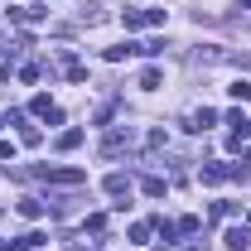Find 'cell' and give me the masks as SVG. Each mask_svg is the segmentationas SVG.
Returning <instances> with one entry per match:
<instances>
[{
	"instance_id": "ac0fdd59",
	"label": "cell",
	"mask_w": 251,
	"mask_h": 251,
	"mask_svg": "<svg viewBox=\"0 0 251 251\" xmlns=\"http://www.w3.org/2000/svg\"><path fill=\"white\" fill-rule=\"evenodd\" d=\"M29 111H34V116H49V111H53V101H49V97L39 92V97H34V101H29Z\"/></svg>"
},
{
	"instance_id": "9a60e30c",
	"label": "cell",
	"mask_w": 251,
	"mask_h": 251,
	"mask_svg": "<svg viewBox=\"0 0 251 251\" xmlns=\"http://www.w3.org/2000/svg\"><path fill=\"white\" fill-rule=\"evenodd\" d=\"M174 227H179L184 237H198V227H203V222H198V218H193V213H188V218H179V222H174Z\"/></svg>"
},
{
	"instance_id": "4fadbf2b",
	"label": "cell",
	"mask_w": 251,
	"mask_h": 251,
	"mask_svg": "<svg viewBox=\"0 0 251 251\" xmlns=\"http://www.w3.org/2000/svg\"><path fill=\"white\" fill-rule=\"evenodd\" d=\"M159 82H164V73H159V68H145V73H140V87H145V92H155Z\"/></svg>"
},
{
	"instance_id": "52a82bcc",
	"label": "cell",
	"mask_w": 251,
	"mask_h": 251,
	"mask_svg": "<svg viewBox=\"0 0 251 251\" xmlns=\"http://www.w3.org/2000/svg\"><path fill=\"white\" fill-rule=\"evenodd\" d=\"M82 140H87V135H82V130H77V126H73V130H63L58 140H53V150H58V155H68V150H77V145H82Z\"/></svg>"
},
{
	"instance_id": "e0dca14e",
	"label": "cell",
	"mask_w": 251,
	"mask_h": 251,
	"mask_svg": "<svg viewBox=\"0 0 251 251\" xmlns=\"http://www.w3.org/2000/svg\"><path fill=\"white\" fill-rule=\"evenodd\" d=\"M150 232H155L150 222H130V242H150Z\"/></svg>"
},
{
	"instance_id": "603a6c76",
	"label": "cell",
	"mask_w": 251,
	"mask_h": 251,
	"mask_svg": "<svg viewBox=\"0 0 251 251\" xmlns=\"http://www.w3.org/2000/svg\"><path fill=\"white\" fill-rule=\"evenodd\" d=\"M242 164H247V169H251V150H242Z\"/></svg>"
},
{
	"instance_id": "5b68a950",
	"label": "cell",
	"mask_w": 251,
	"mask_h": 251,
	"mask_svg": "<svg viewBox=\"0 0 251 251\" xmlns=\"http://www.w3.org/2000/svg\"><path fill=\"white\" fill-rule=\"evenodd\" d=\"M222 247H227V251H247L251 247V232H247V227H227V232H222Z\"/></svg>"
},
{
	"instance_id": "5bb4252c",
	"label": "cell",
	"mask_w": 251,
	"mask_h": 251,
	"mask_svg": "<svg viewBox=\"0 0 251 251\" xmlns=\"http://www.w3.org/2000/svg\"><path fill=\"white\" fill-rule=\"evenodd\" d=\"M63 73H68V82H87V68H82L77 58H68V68H63Z\"/></svg>"
},
{
	"instance_id": "6da1fadb",
	"label": "cell",
	"mask_w": 251,
	"mask_h": 251,
	"mask_svg": "<svg viewBox=\"0 0 251 251\" xmlns=\"http://www.w3.org/2000/svg\"><path fill=\"white\" fill-rule=\"evenodd\" d=\"M29 179H44V184H58V188H82L87 184V169H63V164H39V169H20Z\"/></svg>"
},
{
	"instance_id": "44dd1931",
	"label": "cell",
	"mask_w": 251,
	"mask_h": 251,
	"mask_svg": "<svg viewBox=\"0 0 251 251\" xmlns=\"http://www.w3.org/2000/svg\"><path fill=\"white\" fill-rule=\"evenodd\" d=\"M20 82H39V63H25L20 68Z\"/></svg>"
},
{
	"instance_id": "7402d4cb",
	"label": "cell",
	"mask_w": 251,
	"mask_h": 251,
	"mask_svg": "<svg viewBox=\"0 0 251 251\" xmlns=\"http://www.w3.org/2000/svg\"><path fill=\"white\" fill-rule=\"evenodd\" d=\"M0 159H10V164H15V145H10V140H0Z\"/></svg>"
},
{
	"instance_id": "7a4b0ae2",
	"label": "cell",
	"mask_w": 251,
	"mask_h": 251,
	"mask_svg": "<svg viewBox=\"0 0 251 251\" xmlns=\"http://www.w3.org/2000/svg\"><path fill=\"white\" fill-rule=\"evenodd\" d=\"M135 145V130L130 126H111L106 135H101V159H116L121 150H130Z\"/></svg>"
},
{
	"instance_id": "ba28073f",
	"label": "cell",
	"mask_w": 251,
	"mask_h": 251,
	"mask_svg": "<svg viewBox=\"0 0 251 251\" xmlns=\"http://www.w3.org/2000/svg\"><path fill=\"white\" fill-rule=\"evenodd\" d=\"M213 121H218V111H213V106H198V111L188 116V130H198V135H203V130H208Z\"/></svg>"
},
{
	"instance_id": "8fae6325",
	"label": "cell",
	"mask_w": 251,
	"mask_h": 251,
	"mask_svg": "<svg viewBox=\"0 0 251 251\" xmlns=\"http://www.w3.org/2000/svg\"><path fill=\"white\" fill-rule=\"evenodd\" d=\"M140 193H145V198H164V179H159V174H145V179H140Z\"/></svg>"
},
{
	"instance_id": "cb8c5ba5",
	"label": "cell",
	"mask_w": 251,
	"mask_h": 251,
	"mask_svg": "<svg viewBox=\"0 0 251 251\" xmlns=\"http://www.w3.org/2000/svg\"><path fill=\"white\" fill-rule=\"evenodd\" d=\"M242 10H251V0H242Z\"/></svg>"
},
{
	"instance_id": "d6986e66",
	"label": "cell",
	"mask_w": 251,
	"mask_h": 251,
	"mask_svg": "<svg viewBox=\"0 0 251 251\" xmlns=\"http://www.w3.org/2000/svg\"><path fill=\"white\" fill-rule=\"evenodd\" d=\"M20 140H25V145H39V140H44V130H39V126H20Z\"/></svg>"
},
{
	"instance_id": "ffe728a7",
	"label": "cell",
	"mask_w": 251,
	"mask_h": 251,
	"mask_svg": "<svg viewBox=\"0 0 251 251\" xmlns=\"http://www.w3.org/2000/svg\"><path fill=\"white\" fill-rule=\"evenodd\" d=\"M87 232H106V213H87Z\"/></svg>"
},
{
	"instance_id": "2e32d148",
	"label": "cell",
	"mask_w": 251,
	"mask_h": 251,
	"mask_svg": "<svg viewBox=\"0 0 251 251\" xmlns=\"http://www.w3.org/2000/svg\"><path fill=\"white\" fill-rule=\"evenodd\" d=\"M227 92L237 97V101H251V82H247V77H237V82H232V87H227Z\"/></svg>"
},
{
	"instance_id": "277c9868",
	"label": "cell",
	"mask_w": 251,
	"mask_h": 251,
	"mask_svg": "<svg viewBox=\"0 0 251 251\" xmlns=\"http://www.w3.org/2000/svg\"><path fill=\"white\" fill-rule=\"evenodd\" d=\"M44 20H49L44 5H15L10 10V25H44Z\"/></svg>"
},
{
	"instance_id": "8992f818",
	"label": "cell",
	"mask_w": 251,
	"mask_h": 251,
	"mask_svg": "<svg viewBox=\"0 0 251 251\" xmlns=\"http://www.w3.org/2000/svg\"><path fill=\"white\" fill-rule=\"evenodd\" d=\"M106 193H111V198H130V174H121V169L106 174Z\"/></svg>"
},
{
	"instance_id": "3957f363",
	"label": "cell",
	"mask_w": 251,
	"mask_h": 251,
	"mask_svg": "<svg viewBox=\"0 0 251 251\" xmlns=\"http://www.w3.org/2000/svg\"><path fill=\"white\" fill-rule=\"evenodd\" d=\"M164 15H169V10H126L121 25H126V29H159Z\"/></svg>"
},
{
	"instance_id": "9c48e42d",
	"label": "cell",
	"mask_w": 251,
	"mask_h": 251,
	"mask_svg": "<svg viewBox=\"0 0 251 251\" xmlns=\"http://www.w3.org/2000/svg\"><path fill=\"white\" fill-rule=\"evenodd\" d=\"M44 213H49V203H44V198H20V218L39 222V218H44Z\"/></svg>"
},
{
	"instance_id": "30bf717a",
	"label": "cell",
	"mask_w": 251,
	"mask_h": 251,
	"mask_svg": "<svg viewBox=\"0 0 251 251\" xmlns=\"http://www.w3.org/2000/svg\"><path fill=\"white\" fill-rule=\"evenodd\" d=\"M198 179H203V184H227V164H203Z\"/></svg>"
},
{
	"instance_id": "7c38bea8",
	"label": "cell",
	"mask_w": 251,
	"mask_h": 251,
	"mask_svg": "<svg viewBox=\"0 0 251 251\" xmlns=\"http://www.w3.org/2000/svg\"><path fill=\"white\" fill-rule=\"evenodd\" d=\"M150 227L159 232V242H174V237H179V227H174L169 218H150Z\"/></svg>"
}]
</instances>
